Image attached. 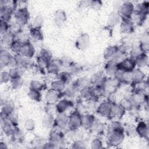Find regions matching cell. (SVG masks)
Here are the masks:
<instances>
[{
    "instance_id": "6da1fadb",
    "label": "cell",
    "mask_w": 149,
    "mask_h": 149,
    "mask_svg": "<svg viewBox=\"0 0 149 149\" xmlns=\"http://www.w3.org/2000/svg\"><path fill=\"white\" fill-rule=\"evenodd\" d=\"M124 137V131L119 123L117 122H112L107 134V143L113 147L118 146L122 143Z\"/></svg>"
},
{
    "instance_id": "7a4b0ae2",
    "label": "cell",
    "mask_w": 149,
    "mask_h": 149,
    "mask_svg": "<svg viewBox=\"0 0 149 149\" xmlns=\"http://www.w3.org/2000/svg\"><path fill=\"white\" fill-rule=\"evenodd\" d=\"M134 10V4L130 1H126L120 6L118 13L122 19H130Z\"/></svg>"
},
{
    "instance_id": "3957f363",
    "label": "cell",
    "mask_w": 149,
    "mask_h": 149,
    "mask_svg": "<svg viewBox=\"0 0 149 149\" xmlns=\"http://www.w3.org/2000/svg\"><path fill=\"white\" fill-rule=\"evenodd\" d=\"M13 15L15 22L22 26L26 24L30 19V13L27 8L17 9L15 10Z\"/></svg>"
},
{
    "instance_id": "277c9868",
    "label": "cell",
    "mask_w": 149,
    "mask_h": 149,
    "mask_svg": "<svg viewBox=\"0 0 149 149\" xmlns=\"http://www.w3.org/2000/svg\"><path fill=\"white\" fill-rule=\"evenodd\" d=\"M121 55V51L119 47L116 45H110L108 47L104 52V58L107 61L113 60L116 61Z\"/></svg>"
},
{
    "instance_id": "5b68a950",
    "label": "cell",
    "mask_w": 149,
    "mask_h": 149,
    "mask_svg": "<svg viewBox=\"0 0 149 149\" xmlns=\"http://www.w3.org/2000/svg\"><path fill=\"white\" fill-rule=\"evenodd\" d=\"M81 126V116L77 111H74L69 116L68 127L71 130H76Z\"/></svg>"
},
{
    "instance_id": "8992f818",
    "label": "cell",
    "mask_w": 149,
    "mask_h": 149,
    "mask_svg": "<svg viewBox=\"0 0 149 149\" xmlns=\"http://www.w3.org/2000/svg\"><path fill=\"white\" fill-rule=\"evenodd\" d=\"M136 63L133 58H126L123 59L118 63L119 71L120 72H132L135 69Z\"/></svg>"
},
{
    "instance_id": "52a82bcc",
    "label": "cell",
    "mask_w": 149,
    "mask_h": 149,
    "mask_svg": "<svg viewBox=\"0 0 149 149\" xmlns=\"http://www.w3.org/2000/svg\"><path fill=\"white\" fill-rule=\"evenodd\" d=\"M89 43L90 36L86 33H83L77 38L75 42V46L78 49L83 51L88 48Z\"/></svg>"
},
{
    "instance_id": "ba28073f",
    "label": "cell",
    "mask_w": 149,
    "mask_h": 149,
    "mask_svg": "<svg viewBox=\"0 0 149 149\" xmlns=\"http://www.w3.org/2000/svg\"><path fill=\"white\" fill-rule=\"evenodd\" d=\"M35 52L36 50L34 45L30 41H27L22 44L20 54L26 58L30 59L34 55Z\"/></svg>"
},
{
    "instance_id": "9c48e42d",
    "label": "cell",
    "mask_w": 149,
    "mask_h": 149,
    "mask_svg": "<svg viewBox=\"0 0 149 149\" xmlns=\"http://www.w3.org/2000/svg\"><path fill=\"white\" fill-rule=\"evenodd\" d=\"M112 103L109 101H104L97 108V113L104 117H110Z\"/></svg>"
},
{
    "instance_id": "30bf717a",
    "label": "cell",
    "mask_w": 149,
    "mask_h": 149,
    "mask_svg": "<svg viewBox=\"0 0 149 149\" xmlns=\"http://www.w3.org/2000/svg\"><path fill=\"white\" fill-rule=\"evenodd\" d=\"M118 63V62L113 60L107 61L104 67L105 73L108 75L112 77L116 76L119 72Z\"/></svg>"
},
{
    "instance_id": "8fae6325",
    "label": "cell",
    "mask_w": 149,
    "mask_h": 149,
    "mask_svg": "<svg viewBox=\"0 0 149 149\" xmlns=\"http://www.w3.org/2000/svg\"><path fill=\"white\" fill-rule=\"evenodd\" d=\"M62 93L58 92L52 89L49 90L45 95V101L48 105L56 104L61 98V94Z\"/></svg>"
},
{
    "instance_id": "7c38bea8",
    "label": "cell",
    "mask_w": 149,
    "mask_h": 149,
    "mask_svg": "<svg viewBox=\"0 0 149 149\" xmlns=\"http://www.w3.org/2000/svg\"><path fill=\"white\" fill-rule=\"evenodd\" d=\"M96 94L95 89L89 86L81 88L80 90V96L84 100H93L96 97Z\"/></svg>"
},
{
    "instance_id": "4fadbf2b",
    "label": "cell",
    "mask_w": 149,
    "mask_h": 149,
    "mask_svg": "<svg viewBox=\"0 0 149 149\" xmlns=\"http://www.w3.org/2000/svg\"><path fill=\"white\" fill-rule=\"evenodd\" d=\"M69 116L65 113H58L55 119V125L57 126L60 129H64L66 126L68 127Z\"/></svg>"
},
{
    "instance_id": "5bb4252c",
    "label": "cell",
    "mask_w": 149,
    "mask_h": 149,
    "mask_svg": "<svg viewBox=\"0 0 149 149\" xmlns=\"http://www.w3.org/2000/svg\"><path fill=\"white\" fill-rule=\"evenodd\" d=\"M72 106V102L68 99H62L59 100L56 104L55 108L58 113H64L69 108Z\"/></svg>"
},
{
    "instance_id": "9a60e30c",
    "label": "cell",
    "mask_w": 149,
    "mask_h": 149,
    "mask_svg": "<svg viewBox=\"0 0 149 149\" xmlns=\"http://www.w3.org/2000/svg\"><path fill=\"white\" fill-rule=\"evenodd\" d=\"M120 29L123 33H132L134 31V23L130 19H122Z\"/></svg>"
},
{
    "instance_id": "2e32d148",
    "label": "cell",
    "mask_w": 149,
    "mask_h": 149,
    "mask_svg": "<svg viewBox=\"0 0 149 149\" xmlns=\"http://www.w3.org/2000/svg\"><path fill=\"white\" fill-rule=\"evenodd\" d=\"M61 66H62V65L60 59L51 60L47 68V70L50 74L58 75V74L59 73Z\"/></svg>"
},
{
    "instance_id": "e0dca14e",
    "label": "cell",
    "mask_w": 149,
    "mask_h": 149,
    "mask_svg": "<svg viewBox=\"0 0 149 149\" xmlns=\"http://www.w3.org/2000/svg\"><path fill=\"white\" fill-rule=\"evenodd\" d=\"M95 117L91 114H86L81 116V126L85 129H90L94 125Z\"/></svg>"
},
{
    "instance_id": "ac0fdd59",
    "label": "cell",
    "mask_w": 149,
    "mask_h": 149,
    "mask_svg": "<svg viewBox=\"0 0 149 149\" xmlns=\"http://www.w3.org/2000/svg\"><path fill=\"white\" fill-rule=\"evenodd\" d=\"M125 111H126L123 108L120 104H117L112 103L111 111V116H113L120 119L123 116Z\"/></svg>"
},
{
    "instance_id": "d6986e66",
    "label": "cell",
    "mask_w": 149,
    "mask_h": 149,
    "mask_svg": "<svg viewBox=\"0 0 149 149\" xmlns=\"http://www.w3.org/2000/svg\"><path fill=\"white\" fill-rule=\"evenodd\" d=\"M132 81L134 84H139L143 82L145 78V73L140 69H134L132 71Z\"/></svg>"
},
{
    "instance_id": "ffe728a7",
    "label": "cell",
    "mask_w": 149,
    "mask_h": 149,
    "mask_svg": "<svg viewBox=\"0 0 149 149\" xmlns=\"http://www.w3.org/2000/svg\"><path fill=\"white\" fill-rule=\"evenodd\" d=\"M136 133L141 137L147 139L148 136V129L146 123L144 122H140L136 127Z\"/></svg>"
},
{
    "instance_id": "44dd1931",
    "label": "cell",
    "mask_w": 149,
    "mask_h": 149,
    "mask_svg": "<svg viewBox=\"0 0 149 149\" xmlns=\"http://www.w3.org/2000/svg\"><path fill=\"white\" fill-rule=\"evenodd\" d=\"M134 61L136 65L139 68L145 67L148 65V57L147 54L144 52H141L136 56L134 58Z\"/></svg>"
},
{
    "instance_id": "7402d4cb",
    "label": "cell",
    "mask_w": 149,
    "mask_h": 149,
    "mask_svg": "<svg viewBox=\"0 0 149 149\" xmlns=\"http://www.w3.org/2000/svg\"><path fill=\"white\" fill-rule=\"evenodd\" d=\"M66 20V12L62 10H57L54 14V21L55 24L58 26H62Z\"/></svg>"
},
{
    "instance_id": "603a6c76",
    "label": "cell",
    "mask_w": 149,
    "mask_h": 149,
    "mask_svg": "<svg viewBox=\"0 0 149 149\" xmlns=\"http://www.w3.org/2000/svg\"><path fill=\"white\" fill-rule=\"evenodd\" d=\"M146 98H147V97H146L142 91H137L132 95L130 100L133 104L140 105L146 102Z\"/></svg>"
},
{
    "instance_id": "cb8c5ba5",
    "label": "cell",
    "mask_w": 149,
    "mask_h": 149,
    "mask_svg": "<svg viewBox=\"0 0 149 149\" xmlns=\"http://www.w3.org/2000/svg\"><path fill=\"white\" fill-rule=\"evenodd\" d=\"M12 58V56L9 52L5 49H1L0 52V63L1 68L8 66Z\"/></svg>"
},
{
    "instance_id": "d4e9b609",
    "label": "cell",
    "mask_w": 149,
    "mask_h": 149,
    "mask_svg": "<svg viewBox=\"0 0 149 149\" xmlns=\"http://www.w3.org/2000/svg\"><path fill=\"white\" fill-rule=\"evenodd\" d=\"M15 108V102L11 100H6L2 104L1 112L5 113L7 115H9L13 113Z\"/></svg>"
},
{
    "instance_id": "484cf974",
    "label": "cell",
    "mask_w": 149,
    "mask_h": 149,
    "mask_svg": "<svg viewBox=\"0 0 149 149\" xmlns=\"http://www.w3.org/2000/svg\"><path fill=\"white\" fill-rule=\"evenodd\" d=\"M29 37L34 41H38L43 39V34L41 29L32 27L30 29Z\"/></svg>"
},
{
    "instance_id": "4316f807",
    "label": "cell",
    "mask_w": 149,
    "mask_h": 149,
    "mask_svg": "<svg viewBox=\"0 0 149 149\" xmlns=\"http://www.w3.org/2000/svg\"><path fill=\"white\" fill-rule=\"evenodd\" d=\"M15 36L11 33L10 32H8L7 33L5 34L4 35L2 36L1 38V43L3 46L6 47L10 48L11 44L13 43V42L16 40Z\"/></svg>"
},
{
    "instance_id": "83f0119b",
    "label": "cell",
    "mask_w": 149,
    "mask_h": 149,
    "mask_svg": "<svg viewBox=\"0 0 149 149\" xmlns=\"http://www.w3.org/2000/svg\"><path fill=\"white\" fill-rule=\"evenodd\" d=\"M105 79L106 78L104 74V73L101 71H99L91 76V78L90 79V83L97 85L104 82Z\"/></svg>"
},
{
    "instance_id": "f1b7e54d",
    "label": "cell",
    "mask_w": 149,
    "mask_h": 149,
    "mask_svg": "<svg viewBox=\"0 0 149 149\" xmlns=\"http://www.w3.org/2000/svg\"><path fill=\"white\" fill-rule=\"evenodd\" d=\"M118 73L120 75H116L121 80L122 83L125 84L132 83V72H120L119 71Z\"/></svg>"
},
{
    "instance_id": "f546056e",
    "label": "cell",
    "mask_w": 149,
    "mask_h": 149,
    "mask_svg": "<svg viewBox=\"0 0 149 149\" xmlns=\"http://www.w3.org/2000/svg\"><path fill=\"white\" fill-rule=\"evenodd\" d=\"M65 83H63L62 80L58 79L54 80L51 83V89H52L58 92L61 93L64 90L65 87Z\"/></svg>"
},
{
    "instance_id": "4dcf8cb0",
    "label": "cell",
    "mask_w": 149,
    "mask_h": 149,
    "mask_svg": "<svg viewBox=\"0 0 149 149\" xmlns=\"http://www.w3.org/2000/svg\"><path fill=\"white\" fill-rule=\"evenodd\" d=\"M63 135L61 132L52 131L50 134V141L54 144H57L62 140Z\"/></svg>"
},
{
    "instance_id": "1f68e13d",
    "label": "cell",
    "mask_w": 149,
    "mask_h": 149,
    "mask_svg": "<svg viewBox=\"0 0 149 149\" xmlns=\"http://www.w3.org/2000/svg\"><path fill=\"white\" fill-rule=\"evenodd\" d=\"M78 90H79V88L76 86V84H74L69 86L66 89H65L63 93L66 96L68 97H73L75 96Z\"/></svg>"
},
{
    "instance_id": "d6a6232c",
    "label": "cell",
    "mask_w": 149,
    "mask_h": 149,
    "mask_svg": "<svg viewBox=\"0 0 149 149\" xmlns=\"http://www.w3.org/2000/svg\"><path fill=\"white\" fill-rule=\"evenodd\" d=\"M148 8H149V3L148 1L143 2L141 3H139L134 7V10H136L144 15H147L148 13Z\"/></svg>"
},
{
    "instance_id": "836d02e7",
    "label": "cell",
    "mask_w": 149,
    "mask_h": 149,
    "mask_svg": "<svg viewBox=\"0 0 149 149\" xmlns=\"http://www.w3.org/2000/svg\"><path fill=\"white\" fill-rule=\"evenodd\" d=\"M29 97L33 101L39 102L41 100V91L33 90V89H30L28 91L27 94Z\"/></svg>"
},
{
    "instance_id": "e575fe53",
    "label": "cell",
    "mask_w": 149,
    "mask_h": 149,
    "mask_svg": "<svg viewBox=\"0 0 149 149\" xmlns=\"http://www.w3.org/2000/svg\"><path fill=\"white\" fill-rule=\"evenodd\" d=\"M14 56L16 59L18 67L23 68V67L26 66L27 65V58L24 57L21 54L19 53V54H15V55Z\"/></svg>"
},
{
    "instance_id": "d590c367",
    "label": "cell",
    "mask_w": 149,
    "mask_h": 149,
    "mask_svg": "<svg viewBox=\"0 0 149 149\" xmlns=\"http://www.w3.org/2000/svg\"><path fill=\"white\" fill-rule=\"evenodd\" d=\"M45 88V85L39 80H31L30 84V89H33L41 91Z\"/></svg>"
},
{
    "instance_id": "8d00e7d4",
    "label": "cell",
    "mask_w": 149,
    "mask_h": 149,
    "mask_svg": "<svg viewBox=\"0 0 149 149\" xmlns=\"http://www.w3.org/2000/svg\"><path fill=\"white\" fill-rule=\"evenodd\" d=\"M12 88L14 90H18L21 88L23 84V80L22 77H18L10 80Z\"/></svg>"
},
{
    "instance_id": "74e56055",
    "label": "cell",
    "mask_w": 149,
    "mask_h": 149,
    "mask_svg": "<svg viewBox=\"0 0 149 149\" xmlns=\"http://www.w3.org/2000/svg\"><path fill=\"white\" fill-rule=\"evenodd\" d=\"M38 57L48 61H51L52 58V53L47 49L42 48L40 51Z\"/></svg>"
},
{
    "instance_id": "f35d334b",
    "label": "cell",
    "mask_w": 149,
    "mask_h": 149,
    "mask_svg": "<svg viewBox=\"0 0 149 149\" xmlns=\"http://www.w3.org/2000/svg\"><path fill=\"white\" fill-rule=\"evenodd\" d=\"M22 69L23 68H20V67L10 68V70H9V73L11 79L16 77H22V75L23 73Z\"/></svg>"
},
{
    "instance_id": "ab89813d",
    "label": "cell",
    "mask_w": 149,
    "mask_h": 149,
    "mask_svg": "<svg viewBox=\"0 0 149 149\" xmlns=\"http://www.w3.org/2000/svg\"><path fill=\"white\" fill-rule=\"evenodd\" d=\"M120 105L123 107L125 111H129L132 109L133 106V104L130 99L129 98H123L122 99L120 102Z\"/></svg>"
},
{
    "instance_id": "60d3db41",
    "label": "cell",
    "mask_w": 149,
    "mask_h": 149,
    "mask_svg": "<svg viewBox=\"0 0 149 149\" xmlns=\"http://www.w3.org/2000/svg\"><path fill=\"white\" fill-rule=\"evenodd\" d=\"M58 79L62 80L65 84H68L71 80V74L68 72H61L58 74Z\"/></svg>"
},
{
    "instance_id": "b9f144b4",
    "label": "cell",
    "mask_w": 149,
    "mask_h": 149,
    "mask_svg": "<svg viewBox=\"0 0 149 149\" xmlns=\"http://www.w3.org/2000/svg\"><path fill=\"white\" fill-rule=\"evenodd\" d=\"M54 124H55V119L51 115L48 114L42 120V125L44 127L49 128Z\"/></svg>"
},
{
    "instance_id": "7bdbcfd3",
    "label": "cell",
    "mask_w": 149,
    "mask_h": 149,
    "mask_svg": "<svg viewBox=\"0 0 149 149\" xmlns=\"http://www.w3.org/2000/svg\"><path fill=\"white\" fill-rule=\"evenodd\" d=\"M22 25H20V24L15 22L13 24H10L9 31L13 34L16 36L17 34H19L20 32L22 31Z\"/></svg>"
},
{
    "instance_id": "ee69618b",
    "label": "cell",
    "mask_w": 149,
    "mask_h": 149,
    "mask_svg": "<svg viewBox=\"0 0 149 149\" xmlns=\"http://www.w3.org/2000/svg\"><path fill=\"white\" fill-rule=\"evenodd\" d=\"M22 46V43L16 39L11 44L9 48L13 52H14L15 54H17L20 52Z\"/></svg>"
},
{
    "instance_id": "f6af8a7d",
    "label": "cell",
    "mask_w": 149,
    "mask_h": 149,
    "mask_svg": "<svg viewBox=\"0 0 149 149\" xmlns=\"http://www.w3.org/2000/svg\"><path fill=\"white\" fill-rule=\"evenodd\" d=\"M119 18H120V17H119L118 13H115V12L111 13L109 17V19H108L109 26H110L111 27L115 26L119 22Z\"/></svg>"
},
{
    "instance_id": "bcb514c9",
    "label": "cell",
    "mask_w": 149,
    "mask_h": 149,
    "mask_svg": "<svg viewBox=\"0 0 149 149\" xmlns=\"http://www.w3.org/2000/svg\"><path fill=\"white\" fill-rule=\"evenodd\" d=\"M9 26H10V24H9V22L1 20V21H0V31H1V36L4 35L5 34L7 33L8 32H9Z\"/></svg>"
},
{
    "instance_id": "7dc6e473",
    "label": "cell",
    "mask_w": 149,
    "mask_h": 149,
    "mask_svg": "<svg viewBox=\"0 0 149 149\" xmlns=\"http://www.w3.org/2000/svg\"><path fill=\"white\" fill-rule=\"evenodd\" d=\"M43 23V17L41 15L39 14L36 16L33 22V26L34 27L41 29Z\"/></svg>"
},
{
    "instance_id": "c3c4849f",
    "label": "cell",
    "mask_w": 149,
    "mask_h": 149,
    "mask_svg": "<svg viewBox=\"0 0 149 149\" xmlns=\"http://www.w3.org/2000/svg\"><path fill=\"white\" fill-rule=\"evenodd\" d=\"M11 78L9 73V71H2L0 74V81L1 83H6L9 81H10Z\"/></svg>"
},
{
    "instance_id": "681fc988",
    "label": "cell",
    "mask_w": 149,
    "mask_h": 149,
    "mask_svg": "<svg viewBox=\"0 0 149 149\" xmlns=\"http://www.w3.org/2000/svg\"><path fill=\"white\" fill-rule=\"evenodd\" d=\"M88 83H90V80H87V79L86 78H81L80 79H79L75 83L76 86L77 87V88L79 89V88H83L85 87H87V86H88Z\"/></svg>"
},
{
    "instance_id": "f907efd6",
    "label": "cell",
    "mask_w": 149,
    "mask_h": 149,
    "mask_svg": "<svg viewBox=\"0 0 149 149\" xmlns=\"http://www.w3.org/2000/svg\"><path fill=\"white\" fill-rule=\"evenodd\" d=\"M24 128L28 131H32L34 129L35 123L33 119H29L26 120L24 123Z\"/></svg>"
},
{
    "instance_id": "816d5d0a",
    "label": "cell",
    "mask_w": 149,
    "mask_h": 149,
    "mask_svg": "<svg viewBox=\"0 0 149 149\" xmlns=\"http://www.w3.org/2000/svg\"><path fill=\"white\" fill-rule=\"evenodd\" d=\"M102 6V2L101 1L99 0H94L91 1V3L90 7L93 9L94 10H99Z\"/></svg>"
},
{
    "instance_id": "f5cc1de1",
    "label": "cell",
    "mask_w": 149,
    "mask_h": 149,
    "mask_svg": "<svg viewBox=\"0 0 149 149\" xmlns=\"http://www.w3.org/2000/svg\"><path fill=\"white\" fill-rule=\"evenodd\" d=\"M102 142L99 139H95L92 141L91 147L92 148H100L102 147Z\"/></svg>"
},
{
    "instance_id": "db71d44e",
    "label": "cell",
    "mask_w": 149,
    "mask_h": 149,
    "mask_svg": "<svg viewBox=\"0 0 149 149\" xmlns=\"http://www.w3.org/2000/svg\"><path fill=\"white\" fill-rule=\"evenodd\" d=\"M73 145V146L72 147L73 148H84V144H83L81 143V141H75Z\"/></svg>"
},
{
    "instance_id": "11a10c76",
    "label": "cell",
    "mask_w": 149,
    "mask_h": 149,
    "mask_svg": "<svg viewBox=\"0 0 149 149\" xmlns=\"http://www.w3.org/2000/svg\"><path fill=\"white\" fill-rule=\"evenodd\" d=\"M91 3V1H81L79 2V5L82 7H88Z\"/></svg>"
},
{
    "instance_id": "9f6ffc18",
    "label": "cell",
    "mask_w": 149,
    "mask_h": 149,
    "mask_svg": "<svg viewBox=\"0 0 149 149\" xmlns=\"http://www.w3.org/2000/svg\"><path fill=\"white\" fill-rule=\"evenodd\" d=\"M43 148H55V144H53L52 143H51V141H49V143H45L44 144V146L43 147Z\"/></svg>"
},
{
    "instance_id": "6f0895ef",
    "label": "cell",
    "mask_w": 149,
    "mask_h": 149,
    "mask_svg": "<svg viewBox=\"0 0 149 149\" xmlns=\"http://www.w3.org/2000/svg\"><path fill=\"white\" fill-rule=\"evenodd\" d=\"M5 144H6L5 143L1 141L0 143V148H7V146Z\"/></svg>"
}]
</instances>
